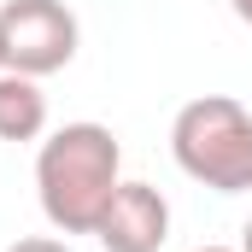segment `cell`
I'll use <instances>...</instances> for the list:
<instances>
[{"label":"cell","mask_w":252,"mask_h":252,"mask_svg":"<svg viewBox=\"0 0 252 252\" xmlns=\"http://www.w3.org/2000/svg\"><path fill=\"white\" fill-rule=\"evenodd\" d=\"M170 158L211 193L252 188V112L235 94H199L170 124Z\"/></svg>","instance_id":"2"},{"label":"cell","mask_w":252,"mask_h":252,"mask_svg":"<svg viewBox=\"0 0 252 252\" xmlns=\"http://www.w3.org/2000/svg\"><path fill=\"white\" fill-rule=\"evenodd\" d=\"M0 41H6V70L24 76H53L76 59V12L64 0H6L0 6Z\"/></svg>","instance_id":"3"},{"label":"cell","mask_w":252,"mask_h":252,"mask_svg":"<svg viewBox=\"0 0 252 252\" xmlns=\"http://www.w3.org/2000/svg\"><path fill=\"white\" fill-rule=\"evenodd\" d=\"M41 129H47L41 76L0 70V141H41Z\"/></svg>","instance_id":"5"},{"label":"cell","mask_w":252,"mask_h":252,"mask_svg":"<svg viewBox=\"0 0 252 252\" xmlns=\"http://www.w3.org/2000/svg\"><path fill=\"white\" fill-rule=\"evenodd\" d=\"M0 70H6V41H0Z\"/></svg>","instance_id":"10"},{"label":"cell","mask_w":252,"mask_h":252,"mask_svg":"<svg viewBox=\"0 0 252 252\" xmlns=\"http://www.w3.org/2000/svg\"><path fill=\"white\" fill-rule=\"evenodd\" d=\"M229 6H235V18H241V24L252 30V0H229Z\"/></svg>","instance_id":"7"},{"label":"cell","mask_w":252,"mask_h":252,"mask_svg":"<svg viewBox=\"0 0 252 252\" xmlns=\"http://www.w3.org/2000/svg\"><path fill=\"white\" fill-rule=\"evenodd\" d=\"M241 252H252V217H247V229H241Z\"/></svg>","instance_id":"8"},{"label":"cell","mask_w":252,"mask_h":252,"mask_svg":"<svg viewBox=\"0 0 252 252\" xmlns=\"http://www.w3.org/2000/svg\"><path fill=\"white\" fill-rule=\"evenodd\" d=\"M94 241L106 252H158L170 241V199L153 182H124V188L112 193Z\"/></svg>","instance_id":"4"},{"label":"cell","mask_w":252,"mask_h":252,"mask_svg":"<svg viewBox=\"0 0 252 252\" xmlns=\"http://www.w3.org/2000/svg\"><path fill=\"white\" fill-rule=\"evenodd\" d=\"M124 188V147L106 124H64L35 153V193L59 235H94Z\"/></svg>","instance_id":"1"},{"label":"cell","mask_w":252,"mask_h":252,"mask_svg":"<svg viewBox=\"0 0 252 252\" xmlns=\"http://www.w3.org/2000/svg\"><path fill=\"white\" fill-rule=\"evenodd\" d=\"M193 252H235V247H193Z\"/></svg>","instance_id":"9"},{"label":"cell","mask_w":252,"mask_h":252,"mask_svg":"<svg viewBox=\"0 0 252 252\" xmlns=\"http://www.w3.org/2000/svg\"><path fill=\"white\" fill-rule=\"evenodd\" d=\"M6 252H76L70 241H59V235H18Z\"/></svg>","instance_id":"6"}]
</instances>
